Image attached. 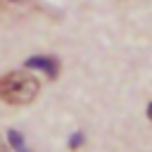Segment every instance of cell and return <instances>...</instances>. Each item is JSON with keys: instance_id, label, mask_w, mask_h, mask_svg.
<instances>
[{"instance_id": "cell-1", "label": "cell", "mask_w": 152, "mask_h": 152, "mask_svg": "<svg viewBox=\"0 0 152 152\" xmlns=\"http://www.w3.org/2000/svg\"><path fill=\"white\" fill-rule=\"evenodd\" d=\"M40 86L26 71H10L0 76V100L7 104H28L36 100Z\"/></svg>"}, {"instance_id": "cell-2", "label": "cell", "mask_w": 152, "mask_h": 152, "mask_svg": "<svg viewBox=\"0 0 152 152\" xmlns=\"http://www.w3.org/2000/svg\"><path fill=\"white\" fill-rule=\"evenodd\" d=\"M26 69H38V71L48 74L50 78H57V74H59V62H57V57L36 55V57H31V59L26 62Z\"/></svg>"}, {"instance_id": "cell-3", "label": "cell", "mask_w": 152, "mask_h": 152, "mask_svg": "<svg viewBox=\"0 0 152 152\" xmlns=\"http://www.w3.org/2000/svg\"><path fill=\"white\" fill-rule=\"evenodd\" d=\"M7 138H10V145H12V147L21 150V135H19L17 131H10V135H7Z\"/></svg>"}, {"instance_id": "cell-4", "label": "cell", "mask_w": 152, "mask_h": 152, "mask_svg": "<svg viewBox=\"0 0 152 152\" xmlns=\"http://www.w3.org/2000/svg\"><path fill=\"white\" fill-rule=\"evenodd\" d=\"M81 145V135H74V140H71V147H78Z\"/></svg>"}, {"instance_id": "cell-5", "label": "cell", "mask_w": 152, "mask_h": 152, "mask_svg": "<svg viewBox=\"0 0 152 152\" xmlns=\"http://www.w3.org/2000/svg\"><path fill=\"white\" fill-rule=\"evenodd\" d=\"M147 116H150V119H152V104H150V107H147Z\"/></svg>"}, {"instance_id": "cell-6", "label": "cell", "mask_w": 152, "mask_h": 152, "mask_svg": "<svg viewBox=\"0 0 152 152\" xmlns=\"http://www.w3.org/2000/svg\"><path fill=\"white\" fill-rule=\"evenodd\" d=\"M0 152H7V147H5V145H2V142H0Z\"/></svg>"}, {"instance_id": "cell-7", "label": "cell", "mask_w": 152, "mask_h": 152, "mask_svg": "<svg viewBox=\"0 0 152 152\" xmlns=\"http://www.w3.org/2000/svg\"><path fill=\"white\" fill-rule=\"evenodd\" d=\"M2 7H5V0H0V10H2Z\"/></svg>"}, {"instance_id": "cell-8", "label": "cell", "mask_w": 152, "mask_h": 152, "mask_svg": "<svg viewBox=\"0 0 152 152\" xmlns=\"http://www.w3.org/2000/svg\"><path fill=\"white\" fill-rule=\"evenodd\" d=\"M19 152H24V150H19Z\"/></svg>"}]
</instances>
